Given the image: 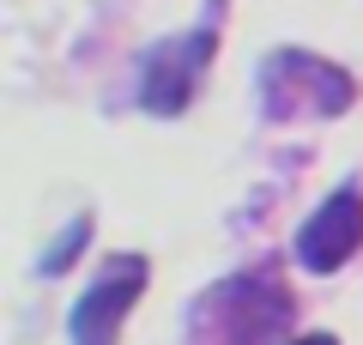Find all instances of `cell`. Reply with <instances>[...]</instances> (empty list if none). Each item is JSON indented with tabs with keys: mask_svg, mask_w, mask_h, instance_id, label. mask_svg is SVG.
<instances>
[{
	"mask_svg": "<svg viewBox=\"0 0 363 345\" xmlns=\"http://www.w3.org/2000/svg\"><path fill=\"white\" fill-rule=\"evenodd\" d=\"M218 49V25H200V31H182V37H164L152 55L140 61V103L152 115H182L194 103L200 79H206V61Z\"/></svg>",
	"mask_w": 363,
	"mask_h": 345,
	"instance_id": "2",
	"label": "cell"
},
{
	"mask_svg": "<svg viewBox=\"0 0 363 345\" xmlns=\"http://www.w3.org/2000/svg\"><path fill=\"white\" fill-rule=\"evenodd\" d=\"M145 279H152L145 255H109L91 279V291L73 303V345H116L128 309L145 297Z\"/></svg>",
	"mask_w": 363,
	"mask_h": 345,
	"instance_id": "3",
	"label": "cell"
},
{
	"mask_svg": "<svg viewBox=\"0 0 363 345\" xmlns=\"http://www.w3.org/2000/svg\"><path fill=\"white\" fill-rule=\"evenodd\" d=\"M291 345H339L333 333H303V339H291Z\"/></svg>",
	"mask_w": 363,
	"mask_h": 345,
	"instance_id": "5",
	"label": "cell"
},
{
	"mask_svg": "<svg viewBox=\"0 0 363 345\" xmlns=\"http://www.w3.org/2000/svg\"><path fill=\"white\" fill-rule=\"evenodd\" d=\"M363 248V194L339 188L309 212V224L297 230V261L309 273H339Z\"/></svg>",
	"mask_w": 363,
	"mask_h": 345,
	"instance_id": "4",
	"label": "cell"
},
{
	"mask_svg": "<svg viewBox=\"0 0 363 345\" xmlns=\"http://www.w3.org/2000/svg\"><path fill=\"white\" fill-rule=\"evenodd\" d=\"M260 97H267L272 121H291V115H339L351 103V79L333 61L303 49H279L260 67Z\"/></svg>",
	"mask_w": 363,
	"mask_h": 345,
	"instance_id": "1",
	"label": "cell"
}]
</instances>
